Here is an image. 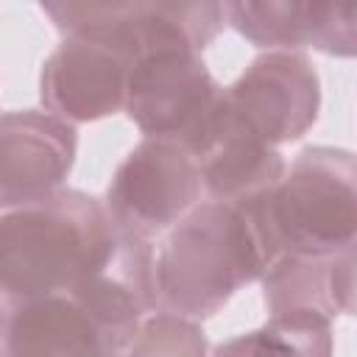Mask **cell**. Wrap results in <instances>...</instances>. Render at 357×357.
<instances>
[{"mask_svg": "<svg viewBox=\"0 0 357 357\" xmlns=\"http://www.w3.org/2000/svg\"><path fill=\"white\" fill-rule=\"evenodd\" d=\"M265 304L271 315L279 312H315L335 318L337 307L329 290V259L282 254L265 273Z\"/></svg>", "mask_w": 357, "mask_h": 357, "instance_id": "obj_11", "label": "cell"}, {"mask_svg": "<svg viewBox=\"0 0 357 357\" xmlns=\"http://www.w3.org/2000/svg\"><path fill=\"white\" fill-rule=\"evenodd\" d=\"M75 128L53 112H6L0 126V201L3 209L61 190L75 162Z\"/></svg>", "mask_w": 357, "mask_h": 357, "instance_id": "obj_8", "label": "cell"}, {"mask_svg": "<svg viewBox=\"0 0 357 357\" xmlns=\"http://www.w3.org/2000/svg\"><path fill=\"white\" fill-rule=\"evenodd\" d=\"M151 20L176 31L198 53L223 28V0H148Z\"/></svg>", "mask_w": 357, "mask_h": 357, "instance_id": "obj_15", "label": "cell"}, {"mask_svg": "<svg viewBox=\"0 0 357 357\" xmlns=\"http://www.w3.org/2000/svg\"><path fill=\"white\" fill-rule=\"evenodd\" d=\"M204 332L195 318L159 310L151 318H142L128 351L131 354H201Z\"/></svg>", "mask_w": 357, "mask_h": 357, "instance_id": "obj_16", "label": "cell"}, {"mask_svg": "<svg viewBox=\"0 0 357 357\" xmlns=\"http://www.w3.org/2000/svg\"><path fill=\"white\" fill-rule=\"evenodd\" d=\"M195 159L201 167L204 190L215 201H229V204L265 195L279 184V178L287 170L276 145L248 131L234 117L229 103L215 131L195 153Z\"/></svg>", "mask_w": 357, "mask_h": 357, "instance_id": "obj_10", "label": "cell"}, {"mask_svg": "<svg viewBox=\"0 0 357 357\" xmlns=\"http://www.w3.org/2000/svg\"><path fill=\"white\" fill-rule=\"evenodd\" d=\"M279 257L257 198L195 204L153 251L156 310L209 318Z\"/></svg>", "mask_w": 357, "mask_h": 357, "instance_id": "obj_1", "label": "cell"}, {"mask_svg": "<svg viewBox=\"0 0 357 357\" xmlns=\"http://www.w3.org/2000/svg\"><path fill=\"white\" fill-rule=\"evenodd\" d=\"M50 22L70 33L120 31L148 14V0H39Z\"/></svg>", "mask_w": 357, "mask_h": 357, "instance_id": "obj_14", "label": "cell"}, {"mask_svg": "<svg viewBox=\"0 0 357 357\" xmlns=\"http://www.w3.org/2000/svg\"><path fill=\"white\" fill-rule=\"evenodd\" d=\"M134 59V25L70 33L42 64V106L70 123H92L126 109Z\"/></svg>", "mask_w": 357, "mask_h": 357, "instance_id": "obj_6", "label": "cell"}, {"mask_svg": "<svg viewBox=\"0 0 357 357\" xmlns=\"http://www.w3.org/2000/svg\"><path fill=\"white\" fill-rule=\"evenodd\" d=\"M332 318L315 312H279L265 326L229 340L220 351H284V354H329Z\"/></svg>", "mask_w": 357, "mask_h": 357, "instance_id": "obj_13", "label": "cell"}, {"mask_svg": "<svg viewBox=\"0 0 357 357\" xmlns=\"http://www.w3.org/2000/svg\"><path fill=\"white\" fill-rule=\"evenodd\" d=\"M120 245L106 204L56 190L45 198L3 209L0 220V287L3 298H36L61 293L103 273Z\"/></svg>", "mask_w": 357, "mask_h": 357, "instance_id": "obj_2", "label": "cell"}, {"mask_svg": "<svg viewBox=\"0 0 357 357\" xmlns=\"http://www.w3.org/2000/svg\"><path fill=\"white\" fill-rule=\"evenodd\" d=\"M134 42L128 117L145 137L173 139L195 156L226 109V89L215 84L198 50L167 25L142 17L134 22Z\"/></svg>", "mask_w": 357, "mask_h": 357, "instance_id": "obj_3", "label": "cell"}, {"mask_svg": "<svg viewBox=\"0 0 357 357\" xmlns=\"http://www.w3.org/2000/svg\"><path fill=\"white\" fill-rule=\"evenodd\" d=\"M257 204L282 254L329 259L357 240V153L304 148Z\"/></svg>", "mask_w": 357, "mask_h": 357, "instance_id": "obj_4", "label": "cell"}, {"mask_svg": "<svg viewBox=\"0 0 357 357\" xmlns=\"http://www.w3.org/2000/svg\"><path fill=\"white\" fill-rule=\"evenodd\" d=\"M329 290L337 312L357 318V240L340 254L329 257Z\"/></svg>", "mask_w": 357, "mask_h": 357, "instance_id": "obj_17", "label": "cell"}, {"mask_svg": "<svg viewBox=\"0 0 357 357\" xmlns=\"http://www.w3.org/2000/svg\"><path fill=\"white\" fill-rule=\"evenodd\" d=\"M315 0H223L226 22L259 47H301L310 42Z\"/></svg>", "mask_w": 357, "mask_h": 357, "instance_id": "obj_12", "label": "cell"}, {"mask_svg": "<svg viewBox=\"0 0 357 357\" xmlns=\"http://www.w3.org/2000/svg\"><path fill=\"white\" fill-rule=\"evenodd\" d=\"M234 117L271 145L304 137L318 120L321 84L312 61L290 47L257 56L226 89Z\"/></svg>", "mask_w": 357, "mask_h": 357, "instance_id": "obj_7", "label": "cell"}, {"mask_svg": "<svg viewBox=\"0 0 357 357\" xmlns=\"http://www.w3.org/2000/svg\"><path fill=\"white\" fill-rule=\"evenodd\" d=\"M3 354H112L106 332L73 293L3 298Z\"/></svg>", "mask_w": 357, "mask_h": 357, "instance_id": "obj_9", "label": "cell"}, {"mask_svg": "<svg viewBox=\"0 0 357 357\" xmlns=\"http://www.w3.org/2000/svg\"><path fill=\"white\" fill-rule=\"evenodd\" d=\"M201 190L198 159L184 145L145 137L114 170L106 209L120 231L153 240L198 204Z\"/></svg>", "mask_w": 357, "mask_h": 357, "instance_id": "obj_5", "label": "cell"}]
</instances>
